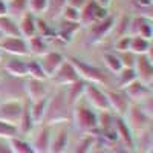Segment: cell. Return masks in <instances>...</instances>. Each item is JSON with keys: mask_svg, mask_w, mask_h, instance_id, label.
<instances>
[{"mask_svg": "<svg viewBox=\"0 0 153 153\" xmlns=\"http://www.w3.org/2000/svg\"><path fill=\"white\" fill-rule=\"evenodd\" d=\"M71 121V107L68 104L66 98V89L58 87L57 91L49 97L48 106L43 118V126H54V124H63Z\"/></svg>", "mask_w": 153, "mask_h": 153, "instance_id": "cell-1", "label": "cell"}, {"mask_svg": "<svg viewBox=\"0 0 153 153\" xmlns=\"http://www.w3.org/2000/svg\"><path fill=\"white\" fill-rule=\"evenodd\" d=\"M71 120L80 132L95 136L98 135V113L86 103L84 98L76 101L71 109Z\"/></svg>", "mask_w": 153, "mask_h": 153, "instance_id": "cell-2", "label": "cell"}, {"mask_svg": "<svg viewBox=\"0 0 153 153\" xmlns=\"http://www.w3.org/2000/svg\"><path fill=\"white\" fill-rule=\"evenodd\" d=\"M68 61L75 68L78 76L86 81V83H92L97 86H103V89H109L110 87V76L109 74H106L104 71H101L100 68L91 65V63H86L80 58L75 57H69Z\"/></svg>", "mask_w": 153, "mask_h": 153, "instance_id": "cell-3", "label": "cell"}, {"mask_svg": "<svg viewBox=\"0 0 153 153\" xmlns=\"http://www.w3.org/2000/svg\"><path fill=\"white\" fill-rule=\"evenodd\" d=\"M25 80L26 78H16V76H11L6 74L0 80V97L3 98V101H12V100L22 101L26 97Z\"/></svg>", "mask_w": 153, "mask_h": 153, "instance_id": "cell-4", "label": "cell"}, {"mask_svg": "<svg viewBox=\"0 0 153 153\" xmlns=\"http://www.w3.org/2000/svg\"><path fill=\"white\" fill-rule=\"evenodd\" d=\"M123 118H124L126 124L130 127V130L133 132V135H136L139 132H144V130H147V129L152 127V120L144 113V110L139 107V104H133L132 103L129 110L126 112V115Z\"/></svg>", "mask_w": 153, "mask_h": 153, "instance_id": "cell-5", "label": "cell"}, {"mask_svg": "<svg viewBox=\"0 0 153 153\" xmlns=\"http://www.w3.org/2000/svg\"><path fill=\"white\" fill-rule=\"evenodd\" d=\"M83 98H84V101H86V103L91 106L94 110H98V112L109 110V103H107L106 91H104L103 87L97 86V84L86 83Z\"/></svg>", "mask_w": 153, "mask_h": 153, "instance_id": "cell-6", "label": "cell"}, {"mask_svg": "<svg viewBox=\"0 0 153 153\" xmlns=\"http://www.w3.org/2000/svg\"><path fill=\"white\" fill-rule=\"evenodd\" d=\"M106 91V97H107V103H109V110L112 113H115L117 117H124L126 112L130 107V100L127 98V95L124 94L123 89H117V87H109L104 89Z\"/></svg>", "mask_w": 153, "mask_h": 153, "instance_id": "cell-7", "label": "cell"}, {"mask_svg": "<svg viewBox=\"0 0 153 153\" xmlns=\"http://www.w3.org/2000/svg\"><path fill=\"white\" fill-rule=\"evenodd\" d=\"M22 110H23V101L19 100L3 101V103H0V121L17 127L22 117Z\"/></svg>", "mask_w": 153, "mask_h": 153, "instance_id": "cell-8", "label": "cell"}, {"mask_svg": "<svg viewBox=\"0 0 153 153\" xmlns=\"http://www.w3.org/2000/svg\"><path fill=\"white\" fill-rule=\"evenodd\" d=\"M0 49H2L3 52L14 55V57H23V55L29 54L28 43L22 37H5L3 40L0 42Z\"/></svg>", "mask_w": 153, "mask_h": 153, "instance_id": "cell-9", "label": "cell"}, {"mask_svg": "<svg viewBox=\"0 0 153 153\" xmlns=\"http://www.w3.org/2000/svg\"><path fill=\"white\" fill-rule=\"evenodd\" d=\"M115 19L113 16H109L104 20L95 22L94 25L89 26V32H91V42L92 43H98L103 38H106L110 32H113V26H115Z\"/></svg>", "mask_w": 153, "mask_h": 153, "instance_id": "cell-10", "label": "cell"}, {"mask_svg": "<svg viewBox=\"0 0 153 153\" xmlns=\"http://www.w3.org/2000/svg\"><path fill=\"white\" fill-rule=\"evenodd\" d=\"M52 80H54V83L58 84V86H66V87H68V86L76 83V81L81 80V78L78 76V74H76L75 68L71 65L68 60H65V63L61 65V68H60V69L57 71V74L52 76Z\"/></svg>", "mask_w": 153, "mask_h": 153, "instance_id": "cell-11", "label": "cell"}, {"mask_svg": "<svg viewBox=\"0 0 153 153\" xmlns=\"http://www.w3.org/2000/svg\"><path fill=\"white\" fill-rule=\"evenodd\" d=\"M65 57H63L60 52H54V51H49L48 54H45L40 58V65L46 74L48 78H52V76L57 74V71L61 68V65L65 63Z\"/></svg>", "mask_w": 153, "mask_h": 153, "instance_id": "cell-12", "label": "cell"}, {"mask_svg": "<svg viewBox=\"0 0 153 153\" xmlns=\"http://www.w3.org/2000/svg\"><path fill=\"white\" fill-rule=\"evenodd\" d=\"M115 132L118 135V141H121L126 150H135V135L130 130V127L126 124L124 118H115Z\"/></svg>", "mask_w": 153, "mask_h": 153, "instance_id": "cell-13", "label": "cell"}, {"mask_svg": "<svg viewBox=\"0 0 153 153\" xmlns=\"http://www.w3.org/2000/svg\"><path fill=\"white\" fill-rule=\"evenodd\" d=\"M123 91H124V94L127 95V98L130 100V103H133V104L143 103L146 98H149V97L152 95L149 86L144 84V83H141V81H138V80H135L132 84H129L127 87H124Z\"/></svg>", "mask_w": 153, "mask_h": 153, "instance_id": "cell-14", "label": "cell"}, {"mask_svg": "<svg viewBox=\"0 0 153 153\" xmlns=\"http://www.w3.org/2000/svg\"><path fill=\"white\" fill-rule=\"evenodd\" d=\"M25 92H26L29 103H34V101H40L48 97V87H46L45 81L26 78L25 80Z\"/></svg>", "mask_w": 153, "mask_h": 153, "instance_id": "cell-15", "label": "cell"}, {"mask_svg": "<svg viewBox=\"0 0 153 153\" xmlns=\"http://www.w3.org/2000/svg\"><path fill=\"white\" fill-rule=\"evenodd\" d=\"M133 69H135L138 81H141L144 84H149L153 80V65L149 61L147 55H138Z\"/></svg>", "mask_w": 153, "mask_h": 153, "instance_id": "cell-16", "label": "cell"}, {"mask_svg": "<svg viewBox=\"0 0 153 153\" xmlns=\"http://www.w3.org/2000/svg\"><path fill=\"white\" fill-rule=\"evenodd\" d=\"M49 144H51V127L43 126L42 129L34 135L32 141H31V146L35 150V153H48L49 152Z\"/></svg>", "mask_w": 153, "mask_h": 153, "instance_id": "cell-17", "label": "cell"}, {"mask_svg": "<svg viewBox=\"0 0 153 153\" xmlns=\"http://www.w3.org/2000/svg\"><path fill=\"white\" fill-rule=\"evenodd\" d=\"M19 29H20V35L22 38L25 37V40L37 35V19L31 12H25L19 20Z\"/></svg>", "mask_w": 153, "mask_h": 153, "instance_id": "cell-18", "label": "cell"}, {"mask_svg": "<svg viewBox=\"0 0 153 153\" xmlns=\"http://www.w3.org/2000/svg\"><path fill=\"white\" fill-rule=\"evenodd\" d=\"M5 72L16 78H28V61L20 58H11L5 63Z\"/></svg>", "mask_w": 153, "mask_h": 153, "instance_id": "cell-19", "label": "cell"}, {"mask_svg": "<svg viewBox=\"0 0 153 153\" xmlns=\"http://www.w3.org/2000/svg\"><path fill=\"white\" fill-rule=\"evenodd\" d=\"M69 144V132L68 129H61L57 132L54 139L49 144V153H65Z\"/></svg>", "mask_w": 153, "mask_h": 153, "instance_id": "cell-20", "label": "cell"}, {"mask_svg": "<svg viewBox=\"0 0 153 153\" xmlns=\"http://www.w3.org/2000/svg\"><path fill=\"white\" fill-rule=\"evenodd\" d=\"M84 87H86V81H83V80H78L76 83L66 87V98H68V104L71 109L75 106L76 101H80L83 98Z\"/></svg>", "mask_w": 153, "mask_h": 153, "instance_id": "cell-21", "label": "cell"}, {"mask_svg": "<svg viewBox=\"0 0 153 153\" xmlns=\"http://www.w3.org/2000/svg\"><path fill=\"white\" fill-rule=\"evenodd\" d=\"M26 43H28L29 54H34V55H38V57H43L45 54L49 52L48 43H46V40H45L43 35H38V34H37V35L28 38Z\"/></svg>", "mask_w": 153, "mask_h": 153, "instance_id": "cell-22", "label": "cell"}, {"mask_svg": "<svg viewBox=\"0 0 153 153\" xmlns=\"http://www.w3.org/2000/svg\"><path fill=\"white\" fill-rule=\"evenodd\" d=\"M0 34L3 37H22L20 29H19V23L9 16L0 17Z\"/></svg>", "mask_w": 153, "mask_h": 153, "instance_id": "cell-23", "label": "cell"}, {"mask_svg": "<svg viewBox=\"0 0 153 153\" xmlns=\"http://www.w3.org/2000/svg\"><path fill=\"white\" fill-rule=\"evenodd\" d=\"M136 80V74L133 68H123L117 75H115V87L124 89L129 84H132Z\"/></svg>", "mask_w": 153, "mask_h": 153, "instance_id": "cell-24", "label": "cell"}, {"mask_svg": "<svg viewBox=\"0 0 153 153\" xmlns=\"http://www.w3.org/2000/svg\"><path fill=\"white\" fill-rule=\"evenodd\" d=\"M34 121H32V117H31V112H29V103H23V110H22V117H20V121L17 124V130H19V135L23 133L26 135L29 133L32 129H34Z\"/></svg>", "mask_w": 153, "mask_h": 153, "instance_id": "cell-25", "label": "cell"}, {"mask_svg": "<svg viewBox=\"0 0 153 153\" xmlns=\"http://www.w3.org/2000/svg\"><path fill=\"white\" fill-rule=\"evenodd\" d=\"M97 9L98 5L94 0H89L86 3V6L80 11V25H94L97 22Z\"/></svg>", "mask_w": 153, "mask_h": 153, "instance_id": "cell-26", "label": "cell"}, {"mask_svg": "<svg viewBox=\"0 0 153 153\" xmlns=\"http://www.w3.org/2000/svg\"><path fill=\"white\" fill-rule=\"evenodd\" d=\"M48 100L49 97L40 100V101H34V103H29V112L34 124H42L43 118H45V112H46V106H48Z\"/></svg>", "mask_w": 153, "mask_h": 153, "instance_id": "cell-27", "label": "cell"}, {"mask_svg": "<svg viewBox=\"0 0 153 153\" xmlns=\"http://www.w3.org/2000/svg\"><path fill=\"white\" fill-rule=\"evenodd\" d=\"M152 46V42L150 40H146V38L139 37V35H133L130 37V52L135 54L136 57L138 55H147L149 49Z\"/></svg>", "mask_w": 153, "mask_h": 153, "instance_id": "cell-28", "label": "cell"}, {"mask_svg": "<svg viewBox=\"0 0 153 153\" xmlns=\"http://www.w3.org/2000/svg\"><path fill=\"white\" fill-rule=\"evenodd\" d=\"M115 118H117V115L112 113L110 110L98 112V133L115 129Z\"/></svg>", "mask_w": 153, "mask_h": 153, "instance_id": "cell-29", "label": "cell"}, {"mask_svg": "<svg viewBox=\"0 0 153 153\" xmlns=\"http://www.w3.org/2000/svg\"><path fill=\"white\" fill-rule=\"evenodd\" d=\"M103 63H104L107 72H110L113 76L123 69L121 60H120V57H118L117 52H104L103 54Z\"/></svg>", "mask_w": 153, "mask_h": 153, "instance_id": "cell-30", "label": "cell"}, {"mask_svg": "<svg viewBox=\"0 0 153 153\" xmlns=\"http://www.w3.org/2000/svg\"><path fill=\"white\" fill-rule=\"evenodd\" d=\"M8 16L12 19H20L25 12H28V0H9L6 3Z\"/></svg>", "mask_w": 153, "mask_h": 153, "instance_id": "cell-31", "label": "cell"}, {"mask_svg": "<svg viewBox=\"0 0 153 153\" xmlns=\"http://www.w3.org/2000/svg\"><path fill=\"white\" fill-rule=\"evenodd\" d=\"M95 144H97V136L84 133V136L80 138V141L76 143L74 153H91L95 149Z\"/></svg>", "mask_w": 153, "mask_h": 153, "instance_id": "cell-32", "label": "cell"}, {"mask_svg": "<svg viewBox=\"0 0 153 153\" xmlns=\"http://www.w3.org/2000/svg\"><path fill=\"white\" fill-rule=\"evenodd\" d=\"M68 0H48V9H46V16L49 20H55L61 17L63 9L66 8Z\"/></svg>", "mask_w": 153, "mask_h": 153, "instance_id": "cell-33", "label": "cell"}, {"mask_svg": "<svg viewBox=\"0 0 153 153\" xmlns=\"http://www.w3.org/2000/svg\"><path fill=\"white\" fill-rule=\"evenodd\" d=\"M9 149L12 150V153H35V150L32 149L31 143L26 141V139H22V138H12L8 141Z\"/></svg>", "mask_w": 153, "mask_h": 153, "instance_id": "cell-34", "label": "cell"}, {"mask_svg": "<svg viewBox=\"0 0 153 153\" xmlns=\"http://www.w3.org/2000/svg\"><path fill=\"white\" fill-rule=\"evenodd\" d=\"M28 78H34V80H40V81H46L48 76L40 65L38 60H31L28 61Z\"/></svg>", "mask_w": 153, "mask_h": 153, "instance_id": "cell-35", "label": "cell"}, {"mask_svg": "<svg viewBox=\"0 0 153 153\" xmlns=\"http://www.w3.org/2000/svg\"><path fill=\"white\" fill-rule=\"evenodd\" d=\"M81 28V25L80 23H72V22H66V20H63V23H61V26H60V35H61V38L65 37V40L66 42H69L71 40V37L74 35V32H76Z\"/></svg>", "mask_w": 153, "mask_h": 153, "instance_id": "cell-36", "label": "cell"}, {"mask_svg": "<svg viewBox=\"0 0 153 153\" xmlns=\"http://www.w3.org/2000/svg\"><path fill=\"white\" fill-rule=\"evenodd\" d=\"M17 136H19V130H17L16 126H11L8 123L0 121V139H6V141H9V139L17 138Z\"/></svg>", "mask_w": 153, "mask_h": 153, "instance_id": "cell-37", "label": "cell"}, {"mask_svg": "<svg viewBox=\"0 0 153 153\" xmlns=\"http://www.w3.org/2000/svg\"><path fill=\"white\" fill-rule=\"evenodd\" d=\"M48 9V0H28V11L34 16L45 14Z\"/></svg>", "mask_w": 153, "mask_h": 153, "instance_id": "cell-38", "label": "cell"}, {"mask_svg": "<svg viewBox=\"0 0 153 153\" xmlns=\"http://www.w3.org/2000/svg\"><path fill=\"white\" fill-rule=\"evenodd\" d=\"M113 48H115V52H117V54L127 52V51L130 49V35H123V37L115 38Z\"/></svg>", "mask_w": 153, "mask_h": 153, "instance_id": "cell-39", "label": "cell"}, {"mask_svg": "<svg viewBox=\"0 0 153 153\" xmlns=\"http://www.w3.org/2000/svg\"><path fill=\"white\" fill-rule=\"evenodd\" d=\"M61 17H63V20H66V22L80 23V11L66 5V8L63 9V12H61Z\"/></svg>", "mask_w": 153, "mask_h": 153, "instance_id": "cell-40", "label": "cell"}, {"mask_svg": "<svg viewBox=\"0 0 153 153\" xmlns=\"http://www.w3.org/2000/svg\"><path fill=\"white\" fill-rule=\"evenodd\" d=\"M118 57H120V60H121V65H123V68H135L136 55H135V54H132L130 51L118 54Z\"/></svg>", "mask_w": 153, "mask_h": 153, "instance_id": "cell-41", "label": "cell"}, {"mask_svg": "<svg viewBox=\"0 0 153 153\" xmlns=\"http://www.w3.org/2000/svg\"><path fill=\"white\" fill-rule=\"evenodd\" d=\"M139 107L144 110V113L147 115L150 120H153V94L149 98H146L143 103H139Z\"/></svg>", "mask_w": 153, "mask_h": 153, "instance_id": "cell-42", "label": "cell"}, {"mask_svg": "<svg viewBox=\"0 0 153 153\" xmlns=\"http://www.w3.org/2000/svg\"><path fill=\"white\" fill-rule=\"evenodd\" d=\"M138 14H139V16H143V17H146V19H147V20H150V22H153V3H152V5H149L147 8L139 9Z\"/></svg>", "mask_w": 153, "mask_h": 153, "instance_id": "cell-43", "label": "cell"}, {"mask_svg": "<svg viewBox=\"0 0 153 153\" xmlns=\"http://www.w3.org/2000/svg\"><path fill=\"white\" fill-rule=\"evenodd\" d=\"M87 2H89V0H68V6H72V8H75V9L81 11V9L86 6Z\"/></svg>", "mask_w": 153, "mask_h": 153, "instance_id": "cell-44", "label": "cell"}, {"mask_svg": "<svg viewBox=\"0 0 153 153\" xmlns=\"http://www.w3.org/2000/svg\"><path fill=\"white\" fill-rule=\"evenodd\" d=\"M0 153H12L6 139H0Z\"/></svg>", "mask_w": 153, "mask_h": 153, "instance_id": "cell-45", "label": "cell"}, {"mask_svg": "<svg viewBox=\"0 0 153 153\" xmlns=\"http://www.w3.org/2000/svg\"><path fill=\"white\" fill-rule=\"evenodd\" d=\"M94 2H95L98 6L106 8V9H109V6L112 5V0H94Z\"/></svg>", "mask_w": 153, "mask_h": 153, "instance_id": "cell-46", "label": "cell"}, {"mask_svg": "<svg viewBox=\"0 0 153 153\" xmlns=\"http://www.w3.org/2000/svg\"><path fill=\"white\" fill-rule=\"evenodd\" d=\"M3 16H8V6H6V2L0 0V17Z\"/></svg>", "mask_w": 153, "mask_h": 153, "instance_id": "cell-47", "label": "cell"}, {"mask_svg": "<svg viewBox=\"0 0 153 153\" xmlns=\"http://www.w3.org/2000/svg\"><path fill=\"white\" fill-rule=\"evenodd\" d=\"M91 153H112V150L110 149H107V147H100V149H94Z\"/></svg>", "mask_w": 153, "mask_h": 153, "instance_id": "cell-48", "label": "cell"}, {"mask_svg": "<svg viewBox=\"0 0 153 153\" xmlns=\"http://www.w3.org/2000/svg\"><path fill=\"white\" fill-rule=\"evenodd\" d=\"M147 58H149V61L153 65V43H152V46H150V49H149V52H147Z\"/></svg>", "mask_w": 153, "mask_h": 153, "instance_id": "cell-49", "label": "cell"}, {"mask_svg": "<svg viewBox=\"0 0 153 153\" xmlns=\"http://www.w3.org/2000/svg\"><path fill=\"white\" fill-rule=\"evenodd\" d=\"M150 149H153V127L150 129Z\"/></svg>", "mask_w": 153, "mask_h": 153, "instance_id": "cell-50", "label": "cell"}, {"mask_svg": "<svg viewBox=\"0 0 153 153\" xmlns=\"http://www.w3.org/2000/svg\"><path fill=\"white\" fill-rule=\"evenodd\" d=\"M147 86H149V89H150V92L153 94V80H152V81H150V83H149Z\"/></svg>", "mask_w": 153, "mask_h": 153, "instance_id": "cell-51", "label": "cell"}, {"mask_svg": "<svg viewBox=\"0 0 153 153\" xmlns=\"http://www.w3.org/2000/svg\"><path fill=\"white\" fill-rule=\"evenodd\" d=\"M2 54H3V51H2V49H0V60H2Z\"/></svg>", "mask_w": 153, "mask_h": 153, "instance_id": "cell-52", "label": "cell"}, {"mask_svg": "<svg viewBox=\"0 0 153 153\" xmlns=\"http://www.w3.org/2000/svg\"><path fill=\"white\" fill-rule=\"evenodd\" d=\"M3 38H5V37H3L2 34H0V42H2V40H3Z\"/></svg>", "mask_w": 153, "mask_h": 153, "instance_id": "cell-53", "label": "cell"}, {"mask_svg": "<svg viewBox=\"0 0 153 153\" xmlns=\"http://www.w3.org/2000/svg\"><path fill=\"white\" fill-rule=\"evenodd\" d=\"M147 153H153V149H150V150H149V152H147Z\"/></svg>", "mask_w": 153, "mask_h": 153, "instance_id": "cell-54", "label": "cell"}, {"mask_svg": "<svg viewBox=\"0 0 153 153\" xmlns=\"http://www.w3.org/2000/svg\"><path fill=\"white\" fill-rule=\"evenodd\" d=\"M152 28H153V22H152ZM152 43H153V37H152Z\"/></svg>", "mask_w": 153, "mask_h": 153, "instance_id": "cell-55", "label": "cell"}, {"mask_svg": "<svg viewBox=\"0 0 153 153\" xmlns=\"http://www.w3.org/2000/svg\"><path fill=\"white\" fill-rule=\"evenodd\" d=\"M3 2H6V3H8V2H9V0H3Z\"/></svg>", "mask_w": 153, "mask_h": 153, "instance_id": "cell-56", "label": "cell"}, {"mask_svg": "<svg viewBox=\"0 0 153 153\" xmlns=\"http://www.w3.org/2000/svg\"><path fill=\"white\" fill-rule=\"evenodd\" d=\"M152 127H153V120H152Z\"/></svg>", "mask_w": 153, "mask_h": 153, "instance_id": "cell-57", "label": "cell"}]
</instances>
